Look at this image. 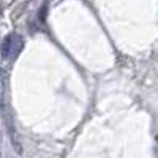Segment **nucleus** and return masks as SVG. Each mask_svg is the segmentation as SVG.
<instances>
[{"mask_svg": "<svg viewBox=\"0 0 158 158\" xmlns=\"http://www.w3.org/2000/svg\"><path fill=\"white\" fill-rule=\"evenodd\" d=\"M24 48V40L21 35L16 33H11L3 40V44H2V57L3 59H16L21 51Z\"/></svg>", "mask_w": 158, "mask_h": 158, "instance_id": "f257e3e1", "label": "nucleus"}, {"mask_svg": "<svg viewBox=\"0 0 158 158\" xmlns=\"http://www.w3.org/2000/svg\"><path fill=\"white\" fill-rule=\"evenodd\" d=\"M44 18H46V5L43 6V10H41V11H40V19L44 21Z\"/></svg>", "mask_w": 158, "mask_h": 158, "instance_id": "f03ea898", "label": "nucleus"}, {"mask_svg": "<svg viewBox=\"0 0 158 158\" xmlns=\"http://www.w3.org/2000/svg\"><path fill=\"white\" fill-rule=\"evenodd\" d=\"M0 155H2V150H0Z\"/></svg>", "mask_w": 158, "mask_h": 158, "instance_id": "7ed1b4c3", "label": "nucleus"}]
</instances>
